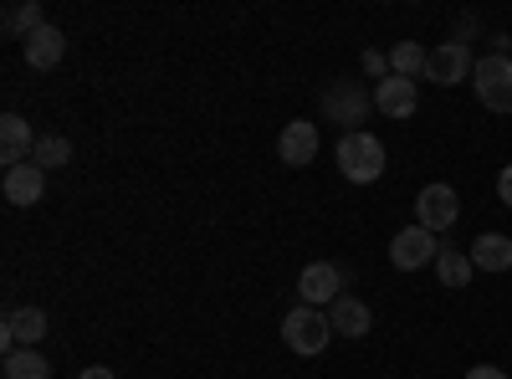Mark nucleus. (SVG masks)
Listing matches in <instances>:
<instances>
[{"instance_id":"1","label":"nucleus","mask_w":512,"mask_h":379,"mask_svg":"<svg viewBox=\"0 0 512 379\" xmlns=\"http://www.w3.org/2000/svg\"><path fill=\"white\" fill-rule=\"evenodd\" d=\"M333 159H338V175H344L349 185H374L384 175V144L374 134H364V129L338 139Z\"/></svg>"},{"instance_id":"2","label":"nucleus","mask_w":512,"mask_h":379,"mask_svg":"<svg viewBox=\"0 0 512 379\" xmlns=\"http://www.w3.org/2000/svg\"><path fill=\"white\" fill-rule=\"evenodd\" d=\"M333 339H338V333H333V323H328L323 308H303V303H297V308L282 318V344H287L292 354H303V359L323 354Z\"/></svg>"},{"instance_id":"3","label":"nucleus","mask_w":512,"mask_h":379,"mask_svg":"<svg viewBox=\"0 0 512 379\" xmlns=\"http://www.w3.org/2000/svg\"><path fill=\"white\" fill-rule=\"evenodd\" d=\"M369 108H374V93H364L359 82H349V77L328 82V93H323V118L338 123L344 134H359V123L369 118Z\"/></svg>"},{"instance_id":"4","label":"nucleus","mask_w":512,"mask_h":379,"mask_svg":"<svg viewBox=\"0 0 512 379\" xmlns=\"http://www.w3.org/2000/svg\"><path fill=\"white\" fill-rule=\"evenodd\" d=\"M472 88H477V98H482V108H492V113H512V57H482L477 67H472Z\"/></svg>"},{"instance_id":"5","label":"nucleus","mask_w":512,"mask_h":379,"mask_svg":"<svg viewBox=\"0 0 512 379\" xmlns=\"http://www.w3.org/2000/svg\"><path fill=\"white\" fill-rule=\"evenodd\" d=\"M456 216H461V195H456L451 185H425V190L415 195V226H425L431 236L451 231Z\"/></svg>"},{"instance_id":"6","label":"nucleus","mask_w":512,"mask_h":379,"mask_svg":"<svg viewBox=\"0 0 512 379\" xmlns=\"http://www.w3.org/2000/svg\"><path fill=\"white\" fill-rule=\"evenodd\" d=\"M441 257V236H431L425 226H405L395 241H390V262L400 272H420V267H436Z\"/></svg>"},{"instance_id":"7","label":"nucleus","mask_w":512,"mask_h":379,"mask_svg":"<svg viewBox=\"0 0 512 379\" xmlns=\"http://www.w3.org/2000/svg\"><path fill=\"white\" fill-rule=\"evenodd\" d=\"M297 298H303V308H333L338 298H344V272H338L333 262H313L303 267V277H297Z\"/></svg>"},{"instance_id":"8","label":"nucleus","mask_w":512,"mask_h":379,"mask_svg":"<svg viewBox=\"0 0 512 379\" xmlns=\"http://www.w3.org/2000/svg\"><path fill=\"white\" fill-rule=\"evenodd\" d=\"M472 47H466V41H441V47L425 57V77L431 82H441V88H456V82H466L472 77Z\"/></svg>"},{"instance_id":"9","label":"nucleus","mask_w":512,"mask_h":379,"mask_svg":"<svg viewBox=\"0 0 512 379\" xmlns=\"http://www.w3.org/2000/svg\"><path fill=\"white\" fill-rule=\"evenodd\" d=\"M277 154H282V164H292V170L313 164L318 159V123L313 118H292L287 129L277 134Z\"/></svg>"},{"instance_id":"10","label":"nucleus","mask_w":512,"mask_h":379,"mask_svg":"<svg viewBox=\"0 0 512 379\" xmlns=\"http://www.w3.org/2000/svg\"><path fill=\"white\" fill-rule=\"evenodd\" d=\"M374 108L384 113V118H395V123H405L415 108H420V88L410 77H384V82H374Z\"/></svg>"},{"instance_id":"11","label":"nucleus","mask_w":512,"mask_h":379,"mask_svg":"<svg viewBox=\"0 0 512 379\" xmlns=\"http://www.w3.org/2000/svg\"><path fill=\"white\" fill-rule=\"evenodd\" d=\"M41 339H47V313L41 308H11L6 313V328H0V344L11 349H36Z\"/></svg>"},{"instance_id":"12","label":"nucleus","mask_w":512,"mask_h":379,"mask_svg":"<svg viewBox=\"0 0 512 379\" xmlns=\"http://www.w3.org/2000/svg\"><path fill=\"white\" fill-rule=\"evenodd\" d=\"M36 154V139H31V123L21 113H6L0 118V164L6 170H16V164H31Z\"/></svg>"},{"instance_id":"13","label":"nucleus","mask_w":512,"mask_h":379,"mask_svg":"<svg viewBox=\"0 0 512 379\" xmlns=\"http://www.w3.org/2000/svg\"><path fill=\"white\" fill-rule=\"evenodd\" d=\"M21 52H26V62L36 67V72H52L62 57H67V36H62V26H41V31H31L26 41H21Z\"/></svg>"},{"instance_id":"14","label":"nucleus","mask_w":512,"mask_h":379,"mask_svg":"<svg viewBox=\"0 0 512 379\" xmlns=\"http://www.w3.org/2000/svg\"><path fill=\"white\" fill-rule=\"evenodd\" d=\"M328 323H333L338 339H364V333L374 328V313H369V303L354 298V292H344V298L328 308Z\"/></svg>"},{"instance_id":"15","label":"nucleus","mask_w":512,"mask_h":379,"mask_svg":"<svg viewBox=\"0 0 512 379\" xmlns=\"http://www.w3.org/2000/svg\"><path fill=\"white\" fill-rule=\"evenodd\" d=\"M472 267L477 272H512V236H502V231H482L477 241H472Z\"/></svg>"},{"instance_id":"16","label":"nucleus","mask_w":512,"mask_h":379,"mask_svg":"<svg viewBox=\"0 0 512 379\" xmlns=\"http://www.w3.org/2000/svg\"><path fill=\"white\" fill-rule=\"evenodd\" d=\"M41 195H47V170H41V164H16V170H6V200L11 205H36Z\"/></svg>"},{"instance_id":"17","label":"nucleus","mask_w":512,"mask_h":379,"mask_svg":"<svg viewBox=\"0 0 512 379\" xmlns=\"http://www.w3.org/2000/svg\"><path fill=\"white\" fill-rule=\"evenodd\" d=\"M425 57H431V52H425L420 41H395V47H390V72L415 82V77H425Z\"/></svg>"},{"instance_id":"18","label":"nucleus","mask_w":512,"mask_h":379,"mask_svg":"<svg viewBox=\"0 0 512 379\" xmlns=\"http://www.w3.org/2000/svg\"><path fill=\"white\" fill-rule=\"evenodd\" d=\"M472 257L466 251H451V246H441V257H436V277H441V287H466L472 282Z\"/></svg>"},{"instance_id":"19","label":"nucleus","mask_w":512,"mask_h":379,"mask_svg":"<svg viewBox=\"0 0 512 379\" xmlns=\"http://www.w3.org/2000/svg\"><path fill=\"white\" fill-rule=\"evenodd\" d=\"M0 369H6V379H52V364L41 359L36 349H11Z\"/></svg>"},{"instance_id":"20","label":"nucleus","mask_w":512,"mask_h":379,"mask_svg":"<svg viewBox=\"0 0 512 379\" xmlns=\"http://www.w3.org/2000/svg\"><path fill=\"white\" fill-rule=\"evenodd\" d=\"M31 164H41V170H62V164H72V144H67L62 134H41Z\"/></svg>"},{"instance_id":"21","label":"nucleus","mask_w":512,"mask_h":379,"mask_svg":"<svg viewBox=\"0 0 512 379\" xmlns=\"http://www.w3.org/2000/svg\"><path fill=\"white\" fill-rule=\"evenodd\" d=\"M41 26H47V16H41V0H21V6L6 11V31H16L21 41H26L31 31H41Z\"/></svg>"},{"instance_id":"22","label":"nucleus","mask_w":512,"mask_h":379,"mask_svg":"<svg viewBox=\"0 0 512 379\" xmlns=\"http://www.w3.org/2000/svg\"><path fill=\"white\" fill-rule=\"evenodd\" d=\"M364 72L384 82V77H390V57H384V52H364Z\"/></svg>"},{"instance_id":"23","label":"nucleus","mask_w":512,"mask_h":379,"mask_svg":"<svg viewBox=\"0 0 512 379\" xmlns=\"http://www.w3.org/2000/svg\"><path fill=\"white\" fill-rule=\"evenodd\" d=\"M497 200H502V205L512 210V164H507V170L497 175Z\"/></svg>"},{"instance_id":"24","label":"nucleus","mask_w":512,"mask_h":379,"mask_svg":"<svg viewBox=\"0 0 512 379\" xmlns=\"http://www.w3.org/2000/svg\"><path fill=\"white\" fill-rule=\"evenodd\" d=\"M466 379H507V369H497V364H477V369H466Z\"/></svg>"},{"instance_id":"25","label":"nucleus","mask_w":512,"mask_h":379,"mask_svg":"<svg viewBox=\"0 0 512 379\" xmlns=\"http://www.w3.org/2000/svg\"><path fill=\"white\" fill-rule=\"evenodd\" d=\"M77 379H118V374H113V369H103V364H93V369H82Z\"/></svg>"}]
</instances>
